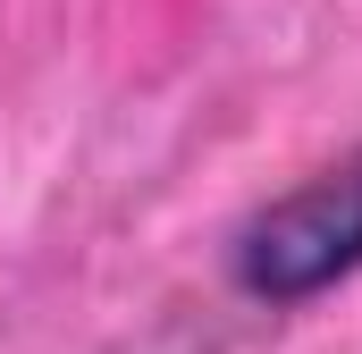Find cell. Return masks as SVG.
<instances>
[{
	"label": "cell",
	"instance_id": "6da1fadb",
	"mask_svg": "<svg viewBox=\"0 0 362 354\" xmlns=\"http://www.w3.org/2000/svg\"><path fill=\"white\" fill-rule=\"evenodd\" d=\"M219 278L253 312H303L329 287L362 278V144L245 211L219 253Z\"/></svg>",
	"mask_w": 362,
	"mask_h": 354
}]
</instances>
